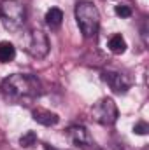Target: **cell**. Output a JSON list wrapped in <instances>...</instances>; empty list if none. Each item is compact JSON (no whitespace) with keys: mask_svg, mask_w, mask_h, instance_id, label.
Wrapping results in <instances>:
<instances>
[{"mask_svg":"<svg viewBox=\"0 0 149 150\" xmlns=\"http://www.w3.org/2000/svg\"><path fill=\"white\" fill-rule=\"evenodd\" d=\"M119 117L117 112V105L114 103L112 98H102L98 100L93 107H91V119L102 126H112L116 124Z\"/></svg>","mask_w":149,"mask_h":150,"instance_id":"cell-5","label":"cell"},{"mask_svg":"<svg viewBox=\"0 0 149 150\" xmlns=\"http://www.w3.org/2000/svg\"><path fill=\"white\" fill-rule=\"evenodd\" d=\"M148 131H149V127H148L146 122H137V124L133 126V133H135V134L144 136V134H148Z\"/></svg>","mask_w":149,"mask_h":150,"instance_id":"cell-14","label":"cell"},{"mask_svg":"<svg viewBox=\"0 0 149 150\" xmlns=\"http://www.w3.org/2000/svg\"><path fill=\"white\" fill-rule=\"evenodd\" d=\"M32 117H34V120H35L37 124L46 126V127L56 126V124H58V120H60L58 113L51 112V110H46V108H35V110L32 112Z\"/></svg>","mask_w":149,"mask_h":150,"instance_id":"cell-8","label":"cell"},{"mask_svg":"<svg viewBox=\"0 0 149 150\" xmlns=\"http://www.w3.org/2000/svg\"><path fill=\"white\" fill-rule=\"evenodd\" d=\"M114 12H116V16L117 18H130L132 16V7L130 5H125V4H119V5H116V9H114Z\"/></svg>","mask_w":149,"mask_h":150,"instance_id":"cell-13","label":"cell"},{"mask_svg":"<svg viewBox=\"0 0 149 150\" xmlns=\"http://www.w3.org/2000/svg\"><path fill=\"white\" fill-rule=\"evenodd\" d=\"M0 93L7 101L32 100L40 94V82L32 74H12L0 82Z\"/></svg>","mask_w":149,"mask_h":150,"instance_id":"cell-1","label":"cell"},{"mask_svg":"<svg viewBox=\"0 0 149 150\" xmlns=\"http://www.w3.org/2000/svg\"><path fill=\"white\" fill-rule=\"evenodd\" d=\"M14 58H16V47L7 40L0 42V63H11L14 61Z\"/></svg>","mask_w":149,"mask_h":150,"instance_id":"cell-11","label":"cell"},{"mask_svg":"<svg viewBox=\"0 0 149 150\" xmlns=\"http://www.w3.org/2000/svg\"><path fill=\"white\" fill-rule=\"evenodd\" d=\"M37 143V134L34 133V131H27L21 138H19V145L23 147V149H30V147H34Z\"/></svg>","mask_w":149,"mask_h":150,"instance_id":"cell-12","label":"cell"},{"mask_svg":"<svg viewBox=\"0 0 149 150\" xmlns=\"http://www.w3.org/2000/svg\"><path fill=\"white\" fill-rule=\"evenodd\" d=\"M107 45H109V51H111L112 54H123L125 51H126V40L125 37L121 35V33H114L111 38H109V42H107Z\"/></svg>","mask_w":149,"mask_h":150,"instance_id":"cell-10","label":"cell"},{"mask_svg":"<svg viewBox=\"0 0 149 150\" xmlns=\"http://www.w3.org/2000/svg\"><path fill=\"white\" fill-rule=\"evenodd\" d=\"M23 47H25V51L32 58L42 59V58L47 56V52L51 49V44H49L47 33H44V30H40V28H30L23 35Z\"/></svg>","mask_w":149,"mask_h":150,"instance_id":"cell-4","label":"cell"},{"mask_svg":"<svg viewBox=\"0 0 149 150\" xmlns=\"http://www.w3.org/2000/svg\"><path fill=\"white\" fill-rule=\"evenodd\" d=\"M0 21L7 32H18L27 21V9L19 0L0 2Z\"/></svg>","mask_w":149,"mask_h":150,"instance_id":"cell-3","label":"cell"},{"mask_svg":"<svg viewBox=\"0 0 149 150\" xmlns=\"http://www.w3.org/2000/svg\"><path fill=\"white\" fill-rule=\"evenodd\" d=\"M102 80L117 94H125L133 84L130 75L125 74V72H119V70H104L102 72Z\"/></svg>","mask_w":149,"mask_h":150,"instance_id":"cell-6","label":"cell"},{"mask_svg":"<svg viewBox=\"0 0 149 150\" xmlns=\"http://www.w3.org/2000/svg\"><path fill=\"white\" fill-rule=\"evenodd\" d=\"M44 149H46V150H56V149H53V147H49V145H46Z\"/></svg>","mask_w":149,"mask_h":150,"instance_id":"cell-16","label":"cell"},{"mask_svg":"<svg viewBox=\"0 0 149 150\" xmlns=\"http://www.w3.org/2000/svg\"><path fill=\"white\" fill-rule=\"evenodd\" d=\"M67 138L70 140V143L79 150H98L95 140L91 138L90 131L84 126H70L67 129Z\"/></svg>","mask_w":149,"mask_h":150,"instance_id":"cell-7","label":"cell"},{"mask_svg":"<svg viewBox=\"0 0 149 150\" xmlns=\"http://www.w3.org/2000/svg\"><path fill=\"white\" fill-rule=\"evenodd\" d=\"M44 21H46V25H47L51 30H58V28L62 26V23H63V12H62V9L51 7V9L46 12Z\"/></svg>","mask_w":149,"mask_h":150,"instance_id":"cell-9","label":"cell"},{"mask_svg":"<svg viewBox=\"0 0 149 150\" xmlns=\"http://www.w3.org/2000/svg\"><path fill=\"white\" fill-rule=\"evenodd\" d=\"M102 150H123V147L117 145V143H111V145H107L105 149H102Z\"/></svg>","mask_w":149,"mask_h":150,"instance_id":"cell-15","label":"cell"},{"mask_svg":"<svg viewBox=\"0 0 149 150\" xmlns=\"http://www.w3.org/2000/svg\"><path fill=\"white\" fill-rule=\"evenodd\" d=\"M75 14V21H77V26L82 33L84 38H95L98 35V30H100V12L98 9L88 2V0H81L75 4L74 9Z\"/></svg>","mask_w":149,"mask_h":150,"instance_id":"cell-2","label":"cell"}]
</instances>
